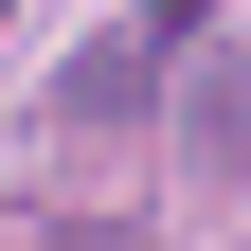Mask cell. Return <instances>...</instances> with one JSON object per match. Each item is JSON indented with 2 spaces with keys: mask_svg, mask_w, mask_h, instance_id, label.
<instances>
[{
  "mask_svg": "<svg viewBox=\"0 0 251 251\" xmlns=\"http://www.w3.org/2000/svg\"><path fill=\"white\" fill-rule=\"evenodd\" d=\"M198 36H215V0H144V36H90L54 108H72V126H126V108H144V72H162V54H198Z\"/></svg>",
  "mask_w": 251,
  "mask_h": 251,
  "instance_id": "1",
  "label": "cell"
}]
</instances>
